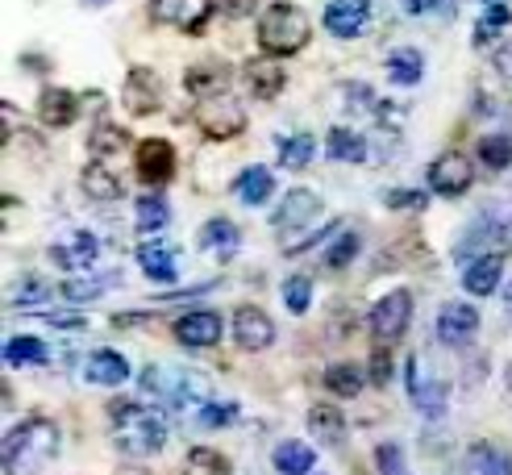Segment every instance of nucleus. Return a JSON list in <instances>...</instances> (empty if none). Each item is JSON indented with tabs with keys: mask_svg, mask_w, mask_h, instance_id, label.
I'll list each match as a JSON object with an SVG mask.
<instances>
[{
	"mask_svg": "<svg viewBox=\"0 0 512 475\" xmlns=\"http://www.w3.org/2000/svg\"><path fill=\"white\" fill-rule=\"evenodd\" d=\"M242 84H246V92L254 96V100H275L279 92L288 88V71L279 67V59H271V55H259V59H246L242 63Z\"/></svg>",
	"mask_w": 512,
	"mask_h": 475,
	"instance_id": "obj_15",
	"label": "nucleus"
},
{
	"mask_svg": "<svg viewBox=\"0 0 512 475\" xmlns=\"http://www.w3.org/2000/svg\"><path fill=\"white\" fill-rule=\"evenodd\" d=\"M63 434L55 421L46 417H25L21 425L5 434V471L9 475H34L38 467H46L59 455Z\"/></svg>",
	"mask_w": 512,
	"mask_h": 475,
	"instance_id": "obj_2",
	"label": "nucleus"
},
{
	"mask_svg": "<svg viewBox=\"0 0 512 475\" xmlns=\"http://www.w3.org/2000/svg\"><path fill=\"white\" fill-rule=\"evenodd\" d=\"M271 463H275L279 475H309V471L317 467V455H313V446H309V442L288 438V442H279V446H275Z\"/></svg>",
	"mask_w": 512,
	"mask_h": 475,
	"instance_id": "obj_31",
	"label": "nucleus"
},
{
	"mask_svg": "<svg viewBox=\"0 0 512 475\" xmlns=\"http://www.w3.org/2000/svg\"><path fill=\"white\" fill-rule=\"evenodd\" d=\"M196 125H200L204 138L229 142V138H238L246 130V109H242V100L229 96V92L204 96V100H196Z\"/></svg>",
	"mask_w": 512,
	"mask_h": 475,
	"instance_id": "obj_6",
	"label": "nucleus"
},
{
	"mask_svg": "<svg viewBox=\"0 0 512 475\" xmlns=\"http://www.w3.org/2000/svg\"><path fill=\"white\" fill-rule=\"evenodd\" d=\"M467 475H512V455L500 442H471L463 455Z\"/></svg>",
	"mask_w": 512,
	"mask_h": 475,
	"instance_id": "obj_24",
	"label": "nucleus"
},
{
	"mask_svg": "<svg viewBox=\"0 0 512 475\" xmlns=\"http://www.w3.org/2000/svg\"><path fill=\"white\" fill-rule=\"evenodd\" d=\"M50 296V288L38 280V275H25V280L13 288V296H9V305H42V300Z\"/></svg>",
	"mask_w": 512,
	"mask_h": 475,
	"instance_id": "obj_47",
	"label": "nucleus"
},
{
	"mask_svg": "<svg viewBox=\"0 0 512 475\" xmlns=\"http://www.w3.org/2000/svg\"><path fill=\"white\" fill-rule=\"evenodd\" d=\"M109 284H113V275H92V280H67V284H63V296H67V300H96Z\"/></svg>",
	"mask_w": 512,
	"mask_h": 475,
	"instance_id": "obj_45",
	"label": "nucleus"
},
{
	"mask_svg": "<svg viewBox=\"0 0 512 475\" xmlns=\"http://www.w3.org/2000/svg\"><path fill=\"white\" fill-rule=\"evenodd\" d=\"M492 71L500 75V80H508V84H512V38L496 42V50H492Z\"/></svg>",
	"mask_w": 512,
	"mask_h": 475,
	"instance_id": "obj_49",
	"label": "nucleus"
},
{
	"mask_svg": "<svg viewBox=\"0 0 512 475\" xmlns=\"http://www.w3.org/2000/svg\"><path fill=\"white\" fill-rule=\"evenodd\" d=\"M213 13V0H150V17L175 30H200Z\"/></svg>",
	"mask_w": 512,
	"mask_h": 475,
	"instance_id": "obj_18",
	"label": "nucleus"
},
{
	"mask_svg": "<svg viewBox=\"0 0 512 475\" xmlns=\"http://www.w3.org/2000/svg\"><path fill=\"white\" fill-rule=\"evenodd\" d=\"M475 155L488 171H508L512 167V134H483Z\"/></svg>",
	"mask_w": 512,
	"mask_h": 475,
	"instance_id": "obj_38",
	"label": "nucleus"
},
{
	"mask_svg": "<svg viewBox=\"0 0 512 475\" xmlns=\"http://www.w3.org/2000/svg\"><path fill=\"white\" fill-rule=\"evenodd\" d=\"M134 221H138V230H142V234H159V230H167V225H171V205H167V196H159V192L138 196Z\"/></svg>",
	"mask_w": 512,
	"mask_h": 475,
	"instance_id": "obj_34",
	"label": "nucleus"
},
{
	"mask_svg": "<svg viewBox=\"0 0 512 475\" xmlns=\"http://www.w3.org/2000/svg\"><path fill=\"white\" fill-rule=\"evenodd\" d=\"M80 184H84V192H88L92 200H121V196H125V184L105 167V159H92V163L84 167V175H80Z\"/></svg>",
	"mask_w": 512,
	"mask_h": 475,
	"instance_id": "obj_32",
	"label": "nucleus"
},
{
	"mask_svg": "<svg viewBox=\"0 0 512 475\" xmlns=\"http://www.w3.org/2000/svg\"><path fill=\"white\" fill-rule=\"evenodd\" d=\"M325 155L338 159V163H367L371 159V142L350 130V125H334V130L325 134Z\"/></svg>",
	"mask_w": 512,
	"mask_h": 475,
	"instance_id": "obj_27",
	"label": "nucleus"
},
{
	"mask_svg": "<svg viewBox=\"0 0 512 475\" xmlns=\"http://www.w3.org/2000/svg\"><path fill=\"white\" fill-rule=\"evenodd\" d=\"M34 109H38L42 125H50V130H67V125H75V117H80V96H75L71 88L50 84V88H42Z\"/></svg>",
	"mask_w": 512,
	"mask_h": 475,
	"instance_id": "obj_19",
	"label": "nucleus"
},
{
	"mask_svg": "<svg viewBox=\"0 0 512 475\" xmlns=\"http://www.w3.org/2000/svg\"><path fill=\"white\" fill-rule=\"evenodd\" d=\"M138 267L155 284H175L179 280V250L171 242H142L138 246Z\"/></svg>",
	"mask_w": 512,
	"mask_h": 475,
	"instance_id": "obj_23",
	"label": "nucleus"
},
{
	"mask_svg": "<svg viewBox=\"0 0 512 475\" xmlns=\"http://www.w3.org/2000/svg\"><path fill=\"white\" fill-rule=\"evenodd\" d=\"M342 100H346V113H375L379 109V96L367 84H342Z\"/></svg>",
	"mask_w": 512,
	"mask_h": 475,
	"instance_id": "obj_44",
	"label": "nucleus"
},
{
	"mask_svg": "<svg viewBox=\"0 0 512 475\" xmlns=\"http://www.w3.org/2000/svg\"><path fill=\"white\" fill-rule=\"evenodd\" d=\"M504 280V255H479L463 267V288L471 296H492Z\"/></svg>",
	"mask_w": 512,
	"mask_h": 475,
	"instance_id": "obj_26",
	"label": "nucleus"
},
{
	"mask_svg": "<svg viewBox=\"0 0 512 475\" xmlns=\"http://www.w3.org/2000/svg\"><path fill=\"white\" fill-rule=\"evenodd\" d=\"M279 292H284V305H288L292 317L309 313V305H313V280H309V275H288Z\"/></svg>",
	"mask_w": 512,
	"mask_h": 475,
	"instance_id": "obj_41",
	"label": "nucleus"
},
{
	"mask_svg": "<svg viewBox=\"0 0 512 475\" xmlns=\"http://www.w3.org/2000/svg\"><path fill=\"white\" fill-rule=\"evenodd\" d=\"M142 384H146V392H155L163 405H171V409H200V405H209V392H213V384H209V375H200V371H192V367H146V375H142Z\"/></svg>",
	"mask_w": 512,
	"mask_h": 475,
	"instance_id": "obj_4",
	"label": "nucleus"
},
{
	"mask_svg": "<svg viewBox=\"0 0 512 475\" xmlns=\"http://www.w3.org/2000/svg\"><path fill=\"white\" fill-rule=\"evenodd\" d=\"M229 188H234V196L242 200L246 209H259V205H267V200L275 196V171L263 167V163L242 167V171H238V180L229 184Z\"/></svg>",
	"mask_w": 512,
	"mask_h": 475,
	"instance_id": "obj_22",
	"label": "nucleus"
},
{
	"mask_svg": "<svg viewBox=\"0 0 512 475\" xmlns=\"http://www.w3.org/2000/svg\"><path fill=\"white\" fill-rule=\"evenodd\" d=\"M134 171L150 188H163L175 180V146L167 138H142L134 146Z\"/></svg>",
	"mask_w": 512,
	"mask_h": 475,
	"instance_id": "obj_10",
	"label": "nucleus"
},
{
	"mask_svg": "<svg viewBox=\"0 0 512 475\" xmlns=\"http://www.w3.org/2000/svg\"><path fill=\"white\" fill-rule=\"evenodd\" d=\"M234 342L242 350H267L275 342V321L259 309V305H238L234 309Z\"/></svg>",
	"mask_w": 512,
	"mask_h": 475,
	"instance_id": "obj_17",
	"label": "nucleus"
},
{
	"mask_svg": "<svg viewBox=\"0 0 512 475\" xmlns=\"http://www.w3.org/2000/svg\"><path fill=\"white\" fill-rule=\"evenodd\" d=\"M80 5H84V9H109L113 0H80Z\"/></svg>",
	"mask_w": 512,
	"mask_h": 475,
	"instance_id": "obj_52",
	"label": "nucleus"
},
{
	"mask_svg": "<svg viewBox=\"0 0 512 475\" xmlns=\"http://www.w3.org/2000/svg\"><path fill=\"white\" fill-rule=\"evenodd\" d=\"M309 430H313V438L317 442H325V446H342L346 442V417L334 409V405H313V413H309Z\"/></svg>",
	"mask_w": 512,
	"mask_h": 475,
	"instance_id": "obj_33",
	"label": "nucleus"
},
{
	"mask_svg": "<svg viewBox=\"0 0 512 475\" xmlns=\"http://www.w3.org/2000/svg\"><path fill=\"white\" fill-rule=\"evenodd\" d=\"M325 388L338 392V396H358L367 388V375H363V367H358V363H334L325 371Z\"/></svg>",
	"mask_w": 512,
	"mask_h": 475,
	"instance_id": "obj_39",
	"label": "nucleus"
},
{
	"mask_svg": "<svg viewBox=\"0 0 512 475\" xmlns=\"http://www.w3.org/2000/svg\"><path fill=\"white\" fill-rule=\"evenodd\" d=\"M508 25H512V9H508V5H483L479 21H475V46H479V50L488 46V42L496 46Z\"/></svg>",
	"mask_w": 512,
	"mask_h": 475,
	"instance_id": "obj_36",
	"label": "nucleus"
},
{
	"mask_svg": "<svg viewBox=\"0 0 512 475\" xmlns=\"http://www.w3.org/2000/svg\"><path fill=\"white\" fill-rule=\"evenodd\" d=\"M508 309H512V288H508Z\"/></svg>",
	"mask_w": 512,
	"mask_h": 475,
	"instance_id": "obj_54",
	"label": "nucleus"
},
{
	"mask_svg": "<svg viewBox=\"0 0 512 475\" xmlns=\"http://www.w3.org/2000/svg\"><path fill=\"white\" fill-rule=\"evenodd\" d=\"M113 442L121 446V455L130 459H150L167 446V417L150 405H117V425H113Z\"/></svg>",
	"mask_w": 512,
	"mask_h": 475,
	"instance_id": "obj_3",
	"label": "nucleus"
},
{
	"mask_svg": "<svg viewBox=\"0 0 512 475\" xmlns=\"http://www.w3.org/2000/svg\"><path fill=\"white\" fill-rule=\"evenodd\" d=\"M371 21H375L371 0H329L325 5V30L342 42L363 38L371 30Z\"/></svg>",
	"mask_w": 512,
	"mask_h": 475,
	"instance_id": "obj_12",
	"label": "nucleus"
},
{
	"mask_svg": "<svg viewBox=\"0 0 512 475\" xmlns=\"http://www.w3.org/2000/svg\"><path fill=\"white\" fill-rule=\"evenodd\" d=\"M84 380L88 384H100V388H117L130 380V359L121 355V350H92L88 363H84Z\"/></svg>",
	"mask_w": 512,
	"mask_h": 475,
	"instance_id": "obj_21",
	"label": "nucleus"
},
{
	"mask_svg": "<svg viewBox=\"0 0 512 475\" xmlns=\"http://www.w3.org/2000/svg\"><path fill=\"white\" fill-rule=\"evenodd\" d=\"M383 71L396 88H417L425 80V55L417 46H392V55L383 59Z\"/></svg>",
	"mask_w": 512,
	"mask_h": 475,
	"instance_id": "obj_25",
	"label": "nucleus"
},
{
	"mask_svg": "<svg viewBox=\"0 0 512 475\" xmlns=\"http://www.w3.org/2000/svg\"><path fill=\"white\" fill-rule=\"evenodd\" d=\"M433 334H438V342L450 346V350H467L479 334V309L467 305V300H446V305L438 309Z\"/></svg>",
	"mask_w": 512,
	"mask_h": 475,
	"instance_id": "obj_9",
	"label": "nucleus"
},
{
	"mask_svg": "<svg viewBox=\"0 0 512 475\" xmlns=\"http://www.w3.org/2000/svg\"><path fill=\"white\" fill-rule=\"evenodd\" d=\"M313 38V21L292 0H275V5L259 9V25H254V42H259V55L271 59H288L300 55Z\"/></svg>",
	"mask_w": 512,
	"mask_h": 475,
	"instance_id": "obj_1",
	"label": "nucleus"
},
{
	"mask_svg": "<svg viewBox=\"0 0 512 475\" xmlns=\"http://www.w3.org/2000/svg\"><path fill=\"white\" fill-rule=\"evenodd\" d=\"M96 259H100V238L88 234V230H71V234H63L55 246H50V263L71 271V275L75 271H92Z\"/></svg>",
	"mask_w": 512,
	"mask_h": 475,
	"instance_id": "obj_14",
	"label": "nucleus"
},
{
	"mask_svg": "<svg viewBox=\"0 0 512 475\" xmlns=\"http://www.w3.org/2000/svg\"><path fill=\"white\" fill-rule=\"evenodd\" d=\"M171 330H175V342H179V346H188V350H209V346L221 342L225 321H221V313H213V309H192V313H184V317H175Z\"/></svg>",
	"mask_w": 512,
	"mask_h": 475,
	"instance_id": "obj_13",
	"label": "nucleus"
},
{
	"mask_svg": "<svg viewBox=\"0 0 512 475\" xmlns=\"http://www.w3.org/2000/svg\"><path fill=\"white\" fill-rule=\"evenodd\" d=\"M50 359V350L42 338H30V334H17L5 342V363L9 367H42Z\"/></svg>",
	"mask_w": 512,
	"mask_h": 475,
	"instance_id": "obj_35",
	"label": "nucleus"
},
{
	"mask_svg": "<svg viewBox=\"0 0 512 475\" xmlns=\"http://www.w3.org/2000/svg\"><path fill=\"white\" fill-rule=\"evenodd\" d=\"M408 321H413V292H408V288H392L388 296H379L375 309H371V338L379 346H392V342L404 338Z\"/></svg>",
	"mask_w": 512,
	"mask_h": 475,
	"instance_id": "obj_8",
	"label": "nucleus"
},
{
	"mask_svg": "<svg viewBox=\"0 0 512 475\" xmlns=\"http://www.w3.org/2000/svg\"><path fill=\"white\" fill-rule=\"evenodd\" d=\"M221 9L229 17H250L254 9H259V0H221Z\"/></svg>",
	"mask_w": 512,
	"mask_h": 475,
	"instance_id": "obj_51",
	"label": "nucleus"
},
{
	"mask_svg": "<svg viewBox=\"0 0 512 475\" xmlns=\"http://www.w3.org/2000/svg\"><path fill=\"white\" fill-rule=\"evenodd\" d=\"M225 80H229V67H225V63H217V59L196 63V67H188V71H184V88H188V92H196V100L225 92Z\"/></svg>",
	"mask_w": 512,
	"mask_h": 475,
	"instance_id": "obj_29",
	"label": "nucleus"
},
{
	"mask_svg": "<svg viewBox=\"0 0 512 475\" xmlns=\"http://www.w3.org/2000/svg\"><path fill=\"white\" fill-rule=\"evenodd\" d=\"M121 100H125V113H134V117L159 113V105H163V80L150 67H130V71H125V84H121Z\"/></svg>",
	"mask_w": 512,
	"mask_h": 475,
	"instance_id": "obj_11",
	"label": "nucleus"
},
{
	"mask_svg": "<svg viewBox=\"0 0 512 475\" xmlns=\"http://www.w3.org/2000/svg\"><path fill=\"white\" fill-rule=\"evenodd\" d=\"M508 250H512V213H492L488 209L467 225L463 238H458L454 259L467 267L479 255H508Z\"/></svg>",
	"mask_w": 512,
	"mask_h": 475,
	"instance_id": "obj_5",
	"label": "nucleus"
},
{
	"mask_svg": "<svg viewBox=\"0 0 512 475\" xmlns=\"http://www.w3.org/2000/svg\"><path fill=\"white\" fill-rule=\"evenodd\" d=\"M234 417H238V405H229V400H209V405L196 409V425H200V430H225Z\"/></svg>",
	"mask_w": 512,
	"mask_h": 475,
	"instance_id": "obj_43",
	"label": "nucleus"
},
{
	"mask_svg": "<svg viewBox=\"0 0 512 475\" xmlns=\"http://www.w3.org/2000/svg\"><path fill=\"white\" fill-rule=\"evenodd\" d=\"M321 209L325 205H321V196L313 188H292L284 200H279V209L271 213V225L279 234H284V230H304L309 221L321 217Z\"/></svg>",
	"mask_w": 512,
	"mask_h": 475,
	"instance_id": "obj_16",
	"label": "nucleus"
},
{
	"mask_svg": "<svg viewBox=\"0 0 512 475\" xmlns=\"http://www.w3.org/2000/svg\"><path fill=\"white\" fill-rule=\"evenodd\" d=\"M184 475H234V471H229V459L217 455V450H209V446H192V450H188V467H184Z\"/></svg>",
	"mask_w": 512,
	"mask_h": 475,
	"instance_id": "obj_40",
	"label": "nucleus"
},
{
	"mask_svg": "<svg viewBox=\"0 0 512 475\" xmlns=\"http://www.w3.org/2000/svg\"><path fill=\"white\" fill-rule=\"evenodd\" d=\"M358 246H363V238H358L354 230H346V234H338L334 242L325 246V267H334V271H342V267H350L354 259H358Z\"/></svg>",
	"mask_w": 512,
	"mask_h": 475,
	"instance_id": "obj_42",
	"label": "nucleus"
},
{
	"mask_svg": "<svg viewBox=\"0 0 512 475\" xmlns=\"http://www.w3.org/2000/svg\"><path fill=\"white\" fill-rule=\"evenodd\" d=\"M275 155H279V167L304 171V167L317 159V138H313V134H304V130L284 134V138H279V146H275Z\"/></svg>",
	"mask_w": 512,
	"mask_h": 475,
	"instance_id": "obj_30",
	"label": "nucleus"
},
{
	"mask_svg": "<svg viewBox=\"0 0 512 475\" xmlns=\"http://www.w3.org/2000/svg\"><path fill=\"white\" fill-rule=\"evenodd\" d=\"M425 184H429V192H433V196L458 200V196H467V192H471V184H475V163L463 155V150H442V155L429 163Z\"/></svg>",
	"mask_w": 512,
	"mask_h": 475,
	"instance_id": "obj_7",
	"label": "nucleus"
},
{
	"mask_svg": "<svg viewBox=\"0 0 512 475\" xmlns=\"http://www.w3.org/2000/svg\"><path fill=\"white\" fill-rule=\"evenodd\" d=\"M375 467H379V475H408L404 450H400L396 442H383V446L375 450Z\"/></svg>",
	"mask_w": 512,
	"mask_h": 475,
	"instance_id": "obj_46",
	"label": "nucleus"
},
{
	"mask_svg": "<svg viewBox=\"0 0 512 475\" xmlns=\"http://www.w3.org/2000/svg\"><path fill=\"white\" fill-rule=\"evenodd\" d=\"M196 246L200 250H209L213 259H234L238 255V246H242V230L229 217H213V221H204L200 225V234H196Z\"/></svg>",
	"mask_w": 512,
	"mask_h": 475,
	"instance_id": "obj_20",
	"label": "nucleus"
},
{
	"mask_svg": "<svg viewBox=\"0 0 512 475\" xmlns=\"http://www.w3.org/2000/svg\"><path fill=\"white\" fill-rule=\"evenodd\" d=\"M438 9H450V0H404V13H413V17L438 13Z\"/></svg>",
	"mask_w": 512,
	"mask_h": 475,
	"instance_id": "obj_50",
	"label": "nucleus"
},
{
	"mask_svg": "<svg viewBox=\"0 0 512 475\" xmlns=\"http://www.w3.org/2000/svg\"><path fill=\"white\" fill-rule=\"evenodd\" d=\"M125 146H130V134H125L121 125H113V121L92 125V134H88L92 159H109V155H117V150H125Z\"/></svg>",
	"mask_w": 512,
	"mask_h": 475,
	"instance_id": "obj_37",
	"label": "nucleus"
},
{
	"mask_svg": "<svg viewBox=\"0 0 512 475\" xmlns=\"http://www.w3.org/2000/svg\"><path fill=\"white\" fill-rule=\"evenodd\" d=\"M383 205H388V209H425V192H417V188H392V192H383Z\"/></svg>",
	"mask_w": 512,
	"mask_h": 475,
	"instance_id": "obj_48",
	"label": "nucleus"
},
{
	"mask_svg": "<svg viewBox=\"0 0 512 475\" xmlns=\"http://www.w3.org/2000/svg\"><path fill=\"white\" fill-rule=\"evenodd\" d=\"M483 5H508V0H483Z\"/></svg>",
	"mask_w": 512,
	"mask_h": 475,
	"instance_id": "obj_53",
	"label": "nucleus"
},
{
	"mask_svg": "<svg viewBox=\"0 0 512 475\" xmlns=\"http://www.w3.org/2000/svg\"><path fill=\"white\" fill-rule=\"evenodd\" d=\"M408 388H413V405L429 417V421H442L446 417V405H450V388L442 380H429L421 384L417 380V363H408Z\"/></svg>",
	"mask_w": 512,
	"mask_h": 475,
	"instance_id": "obj_28",
	"label": "nucleus"
}]
</instances>
